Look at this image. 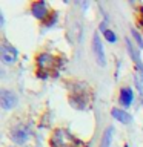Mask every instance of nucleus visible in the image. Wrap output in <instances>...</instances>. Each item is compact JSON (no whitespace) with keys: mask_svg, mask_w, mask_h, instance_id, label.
Returning <instances> with one entry per match:
<instances>
[{"mask_svg":"<svg viewBox=\"0 0 143 147\" xmlns=\"http://www.w3.org/2000/svg\"><path fill=\"white\" fill-rule=\"evenodd\" d=\"M132 35H134V38H136V41L138 43V46L140 48H143V40H142V37H140V34L136 31V29H132Z\"/></svg>","mask_w":143,"mask_h":147,"instance_id":"ddd939ff","label":"nucleus"},{"mask_svg":"<svg viewBox=\"0 0 143 147\" xmlns=\"http://www.w3.org/2000/svg\"><path fill=\"white\" fill-rule=\"evenodd\" d=\"M76 142H78L76 138L62 129H57L51 138V147H74Z\"/></svg>","mask_w":143,"mask_h":147,"instance_id":"f257e3e1","label":"nucleus"},{"mask_svg":"<svg viewBox=\"0 0 143 147\" xmlns=\"http://www.w3.org/2000/svg\"><path fill=\"white\" fill-rule=\"evenodd\" d=\"M132 100H134V92H132L131 87H128V86L122 87V89H120V96H118L120 104H122L123 107H128V106L132 104Z\"/></svg>","mask_w":143,"mask_h":147,"instance_id":"6e6552de","label":"nucleus"},{"mask_svg":"<svg viewBox=\"0 0 143 147\" xmlns=\"http://www.w3.org/2000/svg\"><path fill=\"white\" fill-rule=\"evenodd\" d=\"M92 51H94L95 60L100 66H106V57H105V49H103V43H101V38L99 35V32L94 34V38H92Z\"/></svg>","mask_w":143,"mask_h":147,"instance_id":"7ed1b4c3","label":"nucleus"},{"mask_svg":"<svg viewBox=\"0 0 143 147\" xmlns=\"http://www.w3.org/2000/svg\"><path fill=\"white\" fill-rule=\"evenodd\" d=\"M31 12H32V16L35 18H39V20H45V18L49 17V9H48L45 2H32Z\"/></svg>","mask_w":143,"mask_h":147,"instance_id":"0eeeda50","label":"nucleus"},{"mask_svg":"<svg viewBox=\"0 0 143 147\" xmlns=\"http://www.w3.org/2000/svg\"><path fill=\"white\" fill-rule=\"evenodd\" d=\"M0 104H2L3 110H11L17 104V95L12 90L2 89L0 90Z\"/></svg>","mask_w":143,"mask_h":147,"instance_id":"39448f33","label":"nucleus"},{"mask_svg":"<svg viewBox=\"0 0 143 147\" xmlns=\"http://www.w3.org/2000/svg\"><path fill=\"white\" fill-rule=\"evenodd\" d=\"M28 136H29V130L25 124H17L11 129V140L17 144H25Z\"/></svg>","mask_w":143,"mask_h":147,"instance_id":"423d86ee","label":"nucleus"},{"mask_svg":"<svg viewBox=\"0 0 143 147\" xmlns=\"http://www.w3.org/2000/svg\"><path fill=\"white\" fill-rule=\"evenodd\" d=\"M0 58L5 64H12L17 60V49L9 43H3L0 46Z\"/></svg>","mask_w":143,"mask_h":147,"instance_id":"20e7f679","label":"nucleus"},{"mask_svg":"<svg viewBox=\"0 0 143 147\" xmlns=\"http://www.w3.org/2000/svg\"><path fill=\"white\" fill-rule=\"evenodd\" d=\"M112 133H114V129L112 127H108L103 133V138H101V144L100 147H111V141H112Z\"/></svg>","mask_w":143,"mask_h":147,"instance_id":"9b49d317","label":"nucleus"},{"mask_svg":"<svg viewBox=\"0 0 143 147\" xmlns=\"http://www.w3.org/2000/svg\"><path fill=\"white\" fill-rule=\"evenodd\" d=\"M103 34H105V37H106V40H108L109 43H115V41H117V38H115V34H114L112 31L106 29V31L103 32Z\"/></svg>","mask_w":143,"mask_h":147,"instance_id":"f8f14e48","label":"nucleus"},{"mask_svg":"<svg viewBox=\"0 0 143 147\" xmlns=\"http://www.w3.org/2000/svg\"><path fill=\"white\" fill-rule=\"evenodd\" d=\"M126 48H128V51H129V54H131L132 60L136 61L137 67H138V69H140V71L143 72V64H142V60H140V57H138V54L136 52V49L132 48V45H131V41H129V40H126Z\"/></svg>","mask_w":143,"mask_h":147,"instance_id":"9d476101","label":"nucleus"},{"mask_svg":"<svg viewBox=\"0 0 143 147\" xmlns=\"http://www.w3.org/2000/svg\"><path fill=\"white\" fill-rule=\"evenodd\" d=\"M55 64V57H52L48 52H43L37 57V67H39V75L45 77L43 74H49L51 69Z\"/></svg>","mask_w":143,"mask_h":147,"instance_id":"f03ea898","label":"nucleus"},{"mask_svg":"<svg viewBox=\"0 0 143 147\" xmlns=\"http://www.w3.org/2000/svg\"><path fill=\"white\" fill-rule=\"evenodd\" d=\"M111 113H112V117L117 119V121L123 123V124H129V123L132 121L131 115H129L128 112H125V110H120V109H117V107H114Z\"/></svg>","mask_w":143,"mask_h":147,"instance_id":"1a4fd4ad","label":"nucleus"}]
</instances>
